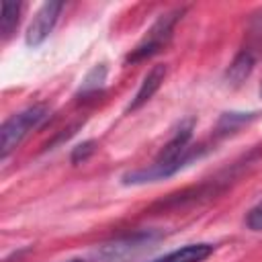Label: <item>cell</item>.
Here are the masks:
<instances>
[{
  "label": "cell",
  "mask_w": 262,
  "mask_h": 262,
  "mask_svg": "<svg viewBox=\"0 0 262 262\" xmlns=\"http://www.w3.org/2000/svg\"><path fill=\"white\" fill-rule=\"evenodd\" d=\"M192 127H194L192 119L182 121L180 127L170 137V141L156 156V160L149 166H143V168H137V170L123 174V184H147V182L164 180V178L176 174L178 170L186 168L190 162L205 156V151H207L205 143L190 145Z\"/></svg>",
  "instance_id": "1"
},
{
  "label": "cell",
  "mask_w": 262,
  "mask_h": 262,
  "mask_svg": "<svg viewBox=\"0 0 262 262\" xmlns=\"http://www.w3.org/2000/svg\"><path fill=\"white\" fill-rule=\"evenodd\" d=\"M184 14V8H174V10H168L164 14H160L156 18V23L147 29V33L143 35V39L127 53L125 61L127 63H139L156 53H160L172 39V33H174V27L176 23L182 18Z\"/></svg>",
  "instance_id": "2"
},
{
  "label": "cell",
  "mask_w": 262,
  "mask_h": 262,
  "mask_svg": "<svg viewBox=\"0 0 262 262\" xmlns=\"http://www.w3.org/2000/svg\"><path fill=\"white\" fill-rule=\"evenodd\" d=\"M47 117H49V106L47 104H33V106H27L25 111L8 117L2 123V129H0V158L6 160L8 154L12 149H16L18 143L33 129H37Z\"/></svg>",
  "instance_id": "3"
},
{
  "label": "cell",
  "mask_w": 262,
  "mask_h": 262,
  "mask_svg": "<svg viewBox=\"0 0 262 262\" xmlns=\"http://www.w3.org/2000/svg\"><path fill=\"white\" fill-rule=\"evenodd\" d=\"M158 239V233L151 231H139L133 235H125L115 239L113 244H104L98 252L100 260L104 262H123L127 258H133L135 254H139L141 250H145L149 244H154Z\"/></svg>",
  "instance_id": "4"
},
{
  "label": "cell",
  "mask_w": 262,
  "mask_h": 262,
  "mask_svg": "<svg viewBox=\"0 0 262 262\" xmlns=\"http://www.w3.org/2000/svg\"><path fill=\"white\" fill-rule=\"evenodd\" d=\"M63 10V2H45L39 6V10L35 12L27 33H25V43L29 47H39L55 29L59 14Z\"/></svg>",
  "instance_id": "5"
},
{
  "label": "cell",
  "mask_w": 262,
  "mask_h": 262,
  "mask_svg": "<svg viewBox=\"0 0 262 262\" xmlns=\"http://www.w3.org/2000/svg\"><path fill=\"white\" fill-rule=\"evenodd\" d=\"M164 78H166V66L164 63H158V66H154L145 76H143V80H141V84H139V88H137V92H135V96L131 98V102L127 104V113H133V111H137V108H141L156 92H158V88L162 86V82H164Z\"/></svg>",
  "instance_id": "6"
},
{
  "label": "cell",
  "mask_w": 262,
  "mask_h": 262,
  "mask_svg": "<svg viewBox=\"0 0 262 262\" xmlns=\"http://www.w3.org/2000/svg\"><path fill=\"white\" fill-rule=\"evenodd\" d=\"M254 66H256V53H254V49L252 47H244L231 59V63H229V68L225 72V80L231 86H239V84H244L250 78Z\"/></svg>",
  "instance_id": "7"
},
{
  "label": "cell",
  "mask_w": 262,
  "mask_h": 262,
  "mask_svg": "<svg viewBox=\"0 0 262 262\" xmlns=\"http://www.w3.org/2000/svg\"><path fill=\"white\" fill-rule=\"evenodd\" d=\"M215 246L207 244V242H199V244H186L174 252H168L151 262H205L211 254H213Z\"/></svg>",
  "instance_id": "8"
},
{
  "label": "cell",
  "mask_w": 262,
  "mask_h": 262,
  "mask_svg": "<svg viewBox=\"0 0 262 262\" xmlns=\"http://www.w3.org/2000/svg\"><path fill=\"white\" fill-rule=\"evenodd\" d=\"M20 10H23V4H18V2H2V12H0L2 41H8L12 37V33L16 31L18 20H20Z\"/></svg>",
  "instance_id": "9"
},
{
  "label": "cell",
  "mask_w": 262,
  "mask_h": 262,
  "mask_svg": "<svg viewBox=\"0 0 262 262\" xmlns=\"http://www.w3.org/2000/svg\"><path fill=\"white\" fill-rule=\"evenodd\" d=\"M260 113H223L219 123H217V133L219 135H229L233 131H237L242 125H248L250 121H254Z\"/></svg>",
  "instance_id": "10"
},
{
  "label": "cell",
  "mask_w": 262,
  "mask_h": 262,
  "mask_svg": "<svg viewBox=\"0 0 262 262\" xmlns=\"http://www.w3.org/2000/svg\"><path fill=\"white\" fill-rule=\"evenodd\" d=\"M104 78H106V68H104V63L94 66V68L86 74V78H84V82H82L80 92H82V94H92V92H96V90L102 86Z\"/></svg>",
  "instance_id": "11"
},
{
  "label": "cell",
  "mask_w": 262,
  "mask_h": 262,
  "mask_svg": "<svg viewBox=\"0 0 262 262\" xmlns=\"http://www.w3.org/2000/svg\"><path fill=\"white\" fill-rule=\"evenodd\" d=\"M94 151H96V141H94V139L82 141V143H78V145L72 149L70 162H72V164H84V162H86Z\"/></svg>",
  "instance_id": "12"
},
{
  "label": "cell",
  "mask_w": 262,
  "mask_h": 262,
  "mask_svg": "<svg viewBox=\"0 0 262 262\" xmlns=\"http://www.w3.org/2000/svg\"><path fill=\"white\" fill-rule=\"evenodd\" d=\"M246 225H248V229H252V231H262V201H260L256 207H252V209L248 211V215H246Z\"/></svg>",
  "instance_id": "13"
},
{
  "label": "cell",
  "mask_w": 262,
  "mask_h": 262,
  "mask_svg": "<svg viewBox=\"0 0 262 262\" xmlns=\"http://www.w3.org/2000/svg\"><path fill=\"white\" fill-rule=\"evenodd\" d=\"M68 262H86V260H80V258H72V260H68Z\"/></svg>",
  "instance_id": "14"
},
{
  "label": "cell",
  "mask_w": 262,
  "mask_h": 262,
  "mask_svg": "<svg viewBox=\"0 0 262 262\" xmlns=\"http://www.w3.org/2000/svg\"><path fill=\"white\" fill-rule=\"evenodd\" d=\"M258 92H260V98H262V82H260V90Z\"/></svg>",
  "instance_id": "15"
}]
</instances>
